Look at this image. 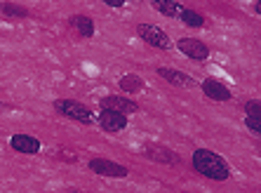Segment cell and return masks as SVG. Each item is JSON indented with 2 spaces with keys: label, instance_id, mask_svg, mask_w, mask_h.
<instances>
[{
  "label": "cell",
  "instance_id": "e0dca14e",
  "mask_svg": "<svg viewBox=\"0 0 261 193\" xmlns=\"http://www.w3.org/2000/svg\"><path fill=\"white\" fill-rule=\"evenodd\" d=\"M245 115H247V118H261V102L259 99L245 102Z\"/></svg>",
  "mask_w": 261,
  "mask_h": 193
},
{
  "label": "cell",
  "instance_id": "d6986e66",
  "mask_svg": "<svg viewBox=\"0 0 261 193\" xmlns=\"http://www.w3.org/2000/svg\"><path fill=\"white\" fill-rule=\"evenodd\" d=\"M103 5H109V7H122L127 0H101Z\"/></svg>",
  "mask_w": 261,
  "mask_h": 193
},
{
  "label": "cell",
  "instance_id": "ac0fdd59",
  "mask_svg": "<svg viewBox=\"0 0 261 193\" xmlns=\"http://www.w3.org/2000/svg\"><path fill=\"white\" fill-rule=\"evenodd\" d=\"M245 125L254 134H261V118H245Z\"/></svg>",
  "mask_w": 261,
  "mask_h": 193
},
{
  "label": "cell",
  "instance_id": "52a82bcc",
  "mask_svg": "<svg viewBox=\"0 0 261 193\" xmlns=\"http://www.w3.org/2000/svg\"><path fill=\"white\" fill-rule=\"evenodd\" d=\"M200 87H202V94H205L207 99H212V102H228L233 96L231 90L217 78H205Z\"/></svg>",
  "mask_w": 261,
  "mask_h": 193
},
{
  "label": "cell",
  "instance_id": "4fadbf2b",
  "mask_svg": "<svg viewBox=\"0 0 261 193\" xmlns=\"http://www.w3.org/2000/svg\"><path fill=\"white\" fill-rule=\"evenodd\" d=\"M151 5H153V10H158L160 14H165V17H170V19H179V14L184 10L174 0H151Z\"/></svg>",
  "mask_w": 261,
  "mask_h": 193
},
{
  "label": "cell",
  "instance_id": "5b68a950",
  "mask_svg": "<svg viewBox=\"0 0 261 193\" xmlns=\"http://www.w3.org/2000/svg\"><path fill=\"white\" fill-rule=\"evenodd\" d=\"M176 47H179V52L184 57H189L193 61H205L210 57V47L202 40H198V38H181L176 42Z\"/></svg>",
  "mask_w": 261,
  "mask_h": 193
},
{
  "label": "cell",
  "instance_id": "30bf717a",
  "mask_svg": "<svg viewBox=\"0 0 261 193\" xmlns=\"http://www.w3.org/2000/svg\"><path fill=\"white\" fill-rule=\"evenodd\" d=\"M10 146H12L17 153H26V156H33V153L40 151V141L31 134H14L10 139Z\"/></svg>",
  "mask_w": 261,
  "mask_h": 193
},
{
  "label": "cell",
  "instance_id": "9a60e30c",
  "mask_svg": "<svg viewBox=\"0 0 261 193\" xmlns=\"http://www.w3.org/2000/svg\"><path fill=\"white\" fill-rule=\"evenodd\" d=\"M179 19H181L186 26H191V29H200V26H205V17H202L200 12H195V10H189V7H184L181 14H179Z\"/></svg>",
  "mask_w": 261,
  "mask_h": 193
},
{
  "label": "cell",
  "instance_id": "3957f363",
  "mask_svg": "<svg viewBox=\"0 0 261 193\" xmlns=\"http://www.w3.org/2000/svg\"><path fill=\"white\" fill-rule=\"evenodd\" d=\"M137 33H139L141 40L148 42L151 47H158V50H170L172 47L170 36L155 24H139L137 26Z\"/></svg>",
  "mask_w": 261,
  "mask_h": 193
},
{
  "label": "cell",
  "instance_id": "2e32d148",
  "mask_svg": "<svg viewBox=\"0 0 261 193\" xmlns=\"http://www.w3.org/2000/svg\"><path fill=\"white\" fill-rule=\"evenodd\" d=\"M0 14L5 17H29V10L21 5H14V3H0Z\"/></svg>",
  "mask_w": 261,
  "mask_h": 193
},
{
  "label": "cell",
  "instance_id": "ba28073f",
  "mask_svg": "<svg viewBox=\"0 0 261 193\" xmlns=\"http://www.w3.org/2000/svg\"><path fill=\"white\" fill-rule=\"evenodd\" d=\"M101 109H111V111H118V113L127 115V113H137V111H139V104H134L127 96L111 94V96H103L101 99Z\"/></svg>",
  "mask_w": 261,
  "mask_h": 193
},
{
  "label": "cell",
  "instance_id": "9c48e42d",
  "mask_svg": "<svg viewBox=\"0 0 261 193\" xmlns=\"http://www.w3.org/2000/svg\"><path fill=\"white\" fill-rule=\"evenodd\" d=\"M144 156L151 158V160H155V163H163V165H174V163H179V160H181V158L176 156L174 151H170V149H165V146H160V144L144 146Z\"/></svg>",
  "mask_w": 261,
  "mask_h": 193
},
{
  "label": "cell",
  "instance_id": "ffe728a7",
  "mask_svg": "<svg viewBox=\"0 0 261 193\" xmlns=\"http://www.w3.org/2000/svg\"><path fill=\"white\" fill-rule=\"evenodd\" d=\"M254 12L261 17V0H256V3H254Z\"/></svg>",
  "mask_w": 261,
  "mask_h": 193
},
{
  "label": "cell",
  "instance_id": "5bb4252c",
  "mask_svg": "<svg viewBox=\"0 0 261 193\" xmlns=\"http://www.w3.org/2000/svg\"><path fill=\"white\" fill-rule=\"evenodd\" d=\"M118 87H120L122 92H127V94H137V92L144 90V80H141L137 73H127V76H122V78L118 80Z\"/></svg>",
  "mask_w": 261,
  "mask_h": 193
},
{
  "label": "cell",
  "instance_id": "8fae6325",
  "mask_svg": "<svg viewBox=\"0 0 261 193\" xmlns=\"http://www.w3.org/2000/svg\"><path fill=\"white\" fill-rule=\"evenodd\" d=\"M158 76L165 78L170 85H176V87H193L195 80L191 78L189 73L176 71V68H167V66H158Z\"/></svg>",
  "mask_w": 261,
  "mask_h": 193
},
{
  "label": "cell",
  "instance_id": "277c9868",
  "mask_svg": "<svg viewBox=\"0 0 261 193\" xmlns=\"http://www.w3.org/2000/svg\"><path fill=\"white\" fill-rule=\"evenodd\" d=\"M87 167L94 172V175H101V177H113V179H122L127 177V167L116 160H109V158H92Z\"/></svg>",
  "mask_w": 261,
  "mask_h": 193
},
{
  "label": "cell",
  "instance_id": "7c38bea8",
  "mask_svg": "<svg viewBox=\"0 0 261 193\" xmlns=\"http://www.w3.org/2000/svg\"><path fill=\"white\" fill-rule=\"evenodd\" d=\"M68 24H71L73 29H75V33H80L83 38L94 36V21H92L90 17H85V14H75V17H71Z\"/></svg>",
  "mask_w": 261,
  "mask_h": 193
},
{
  "label": "cell",
  "instance_id": "6da1fadb",
  "mask_svg": "<svg viewBox=\"0 0 261 193\" xmlns=\"http://www.w3.org/2000/svg\"><path fill=\"white\" fill-rule=\"evenodd\" d=\"M191 163H193L195 172H200L202 177L207 179H214V181H226L231 177V170L226 165V160L219 153L210 151V149H198L191 158Z\"/></svg>",
  "mask_w": 261,
  "mask_h": 193
},
{
  "label": "cell",
  "instance_id": "8992f818",
  "mask_svg": "<svg viewBox=\"0 0 261 193\" xmlns=\"http://www.w3.org/2000/svg\"><path fill=\"white\" fill-rule=\"evenodd\" d=\"M99 127H101L103 132H122L125 127H127V115L125 113H118V111H111V109H101L97 118Z\"/></svg>",
  "mask_w": 261,
  "mask_h": 193
},
{
  "label": "cell",
  "instance_id": "7a4b0ae2",
  "mask_svg": "<svg viewBox=\"0 0 261 193\" xmlns=\"http://www.w3.org/2000/svg\"><path fill=\"white\" fill-rule=\"evenodd\" d=\"M55 109H57V113H61L64 118H71V120L83 123V125H92V123H94V113L87 109L85 104L75 102V99H57Z\"/></svg>",
  "mask_w": 261,
  "mask_h": 193
}]
</instances>
